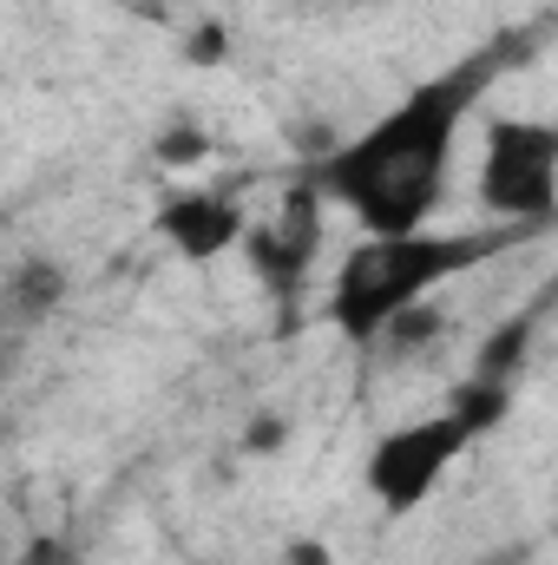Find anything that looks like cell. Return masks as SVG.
Instances as JSON below:
<instances>
[{
	"label": "cell",
	"mask_w": 558,
	"mask_h": 565,
	"mask_svg": "<svg viewBox=\"0 0 558 565\" xmlns=\"http://www.w3.org/2000/svg\"><path fill=\"white\" fill-rule=\"evenodd\" d=\"M158 237L184 257V264H217L224 250H237L244 237H250V211H244V198L237 191H211V184H184V191H171L164 204H158Z\"/></svg>",
	"instance_id": "8992f818"
},
{
	"label": "cell",
	"mask_w": 558,
	"mask_h": 565,
	"mask_svg": "<svg viewBox=\"0 0 558 565\" xmlns=\"http://www.w3.org/2000/svg\"><path fill=\"white\" fill-rule=\"evenodd\" d=\"M322 184L302 171L289 191H282L277 217H264V224H250V237H244V250H250V270L264 277V289L277 296V302H296L302 296V282L315 270V250H322Z\"/></svg>",
	"instance_id": "5b68a950"
},
{
	"label": "cell",
	"mask_w": 558,
	"mask_h": 565,
	"mask_svg": "<svg viewBox=\"0 0 558 565\" xmlns=\"http://www.w3.org/2000/svg\"><path fill=\"white\" fill-rule=\"evenodd\" d=\"M533 237H546V231L539 224H500V217L480 224V231H433L427 224V231H401V237H362L335 264L322 316L342 342H382L427 296L500 264L506 250H526Z\"/></svg>",
	"instance_id": "7a4b0ae2"
},
{
	"label": "cell",
	"mask_w": 558,
	"mask_h": 565,
	"mask_svg": "<svg viewBox=\"0 0 558 565\" xmlns=\"http://www.w3.org/2000/svg\"><path fill=\"white\" fill-rule=\"evenodd\" d=\"M60 296H66V277H60L46 257H33V264H20L13 282H7V316H13V322H40V316H53Z\"/></svg>",
	"instance_id": "52a82bcc"
},
{
	"label": "cell",
	"mask_w": 558,
	"mask_h": 565,
	"mask_svg": "<svg viewBox=\"0 0 558 565\" xmlns=\"http://www.w3.org/2000/svg\"><path fill=\"white\" fill-rule=\"evenodd\" d=\"M473 440H480V427L466 422L460 408H440V415H427V422H401L368 447L362 487L375 493V507H382L388 520H408V513H420V507L440 493V480L460 467V454H466Z\"/></svg>",
	"instance_id": "277c9868"
},
{
	"label": "cell",
	"mask_w": 558,
	"mask_h": 565,
	"mask_svg": "<svg viewBox=\"0 0 558 565\" xmlns=\"http://www.w3.org/2000/svg\"><path fill=\"white\" fill-rule=\"evenodd\" d=\"M289 565H329V559H322V546H309V540H296V553H289Z\"/></svg>",
	"instance_id": "8fae6325"
},
{
	"label": "cell",
	"mask_w": 558,
	"mask_h": 565,
	"mask_svg": "<svg viewBox=\"0 0 558 565\" xmlns=\"http://www.w3.org/2000/svg\"><path fill=\"white\" fill-rule=\"evenodd\" d=\"M506 40L480 46L473 60L420 79L415 93H401L368 132L335 145L329 158L309 164V178L322 184L329 204H342L368 237H401V231H427L440 198H447V171L460 132L473 119V106L486 99V86L506 66Z\"/></svg>",
	"instance_id": "6da1fadb"
},
{
	"label": "cell",
	"mask_w": 558,
	"mask_h": 565,
	"mask_svg": "<svg viewBox=\"0 0 558 565\" xmlns=\"http://www.w3.org/2000/svg\"><path fill=\"white\" fill-rule=\"evenodd\" d=\"M244 447H250V454H277L282 447V422L277 415H270V422H250V440H244Z\"/></svg>",
	"instance_id": "9c48e42d"
},
{
	"label": "cell",
	"mask_w": 558,
	"mask_h": 565,
	"mask_svg": "<svg viewBox=\"0 0 558 565\" xmlns=\"http://www.w3.org/2000/svg\"><path fill=\"white\" fill-rule=\"evenodd\" d=\"M191 60H224V33L217 26H197L191 33Z\"/></svg>",
	"instance_id": "30bf717a"
},
{
	"label": "cell",
	"mask_w": 558,
	"mask_h": 565,
	"mask_svg": "<svg viewBox=\"0 0 558 565\" xmlns=\"http://www.w3.org/2000/svg\"><path fill=\"white\" fill-rule=\"evenodd\" d=\"M480 204L500 224H558V119H486Z\"/></svg>",
	"instance_id": "3957f363"
},
{
	"label": "cell",
	"mask_w": 558,
	"mask_h": 565,
	"mask_svg": "<svg viewBox=\"0 0 558 565\" xmlns=\"http://www.w3.org/2000/svg\"><path fill=\"white\" fill-rule=\"evenodd\" d=\"M204 151H211L204 132H171V139L158 145V158H164V164H191V158H204Z\"/></svg>",
	"instance_id": "ba28073f"
}]
</instances>
